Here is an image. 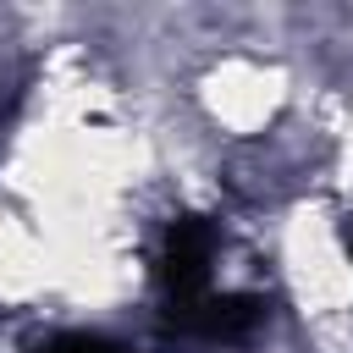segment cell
<instances>
[{"label":"cell","instance_id":"1","mask_svg":"<svg viewBox=\"0 0 353 353\" xmlns=\"http://www.w3.org/2000/svg\"><path fill=\"white\" fill-rule=\"evenodd\" d=\"M61 353H110V347H94V342H72V347H61Z\"/></svg>","mask_w":353,"mask_h":353}]
</instances>
